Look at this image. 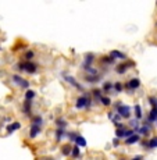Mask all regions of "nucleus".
Masks as SVG:
<instances>
[{
    "label": "nucleus",
    "mask_w": 157,
    "mask_h": 160,
    "mask_svg": "<svg viewBox=\"0 0 157 160\" xmlns=\"http://www.w3.org/2000/svg\"><path fill=\"white\" fill-rule=\"evenodd\" d=\"M92 104H93V99H92L91 93H84L82 96L76 98V100H75V109H78V110L86 109V110H89L92 107Z\"/></svg>",
    "instance_id": "1"
},
{
    "label": "nucleus",
    "mask_w": 157,
    "mask_h": 160,
    "mask_svg": "<svg viewBox=\"0 0 157 160\" xmlns=\"http://www.w3.org/2000/svg\"><path fill=\"white\" fill-rule=\"evenodd\" d=\"M114 107H115V113L121 117V118H124V120H129V118H131L132 109L128 106V104H124L122 102H117L114 104Z\"/></svg>",
    "instance_id": "2"
},
{
    "label": "nucleus",
    "mask_w": 157,
    "mask_h": 160,
    "mask_svg": "<svg viewBox=\"0 0 157 160\" xmlns=\"http://www.w3.org/2000/svg\"><path fill=\"white\" fill-rule=\"evenodd\" d=\"M15 68L21 72H27V74H35L38 71V64L32 63V61H21L15 66Z\"/></svg>",
    "instance_id": "3"
},
{
    "label": "nucleus",
    "mask_w": 157,
    "mask_h": 160,
    "mask_svg": "<svg viewBox=\"0 0 157 160\" xmlns=\"http://www.w3.org/2000/svg\"><path fill=\"white\" fill-rule=\"evenodd\" d=\"M11 81H13V84H15L18 88L25 89V91L29 89V81L25 78H22V77L18 75V74H13V75H11Z\"/></svg>",
    "instance_id": "4"
},
{
    "label": "nucleus",
    "mask_w": 157,
    "mask_h": 160,
    "mask_svg": "<svg viewBox=\"0 0 157 160\" xmlns=\"http://www.w3.org/2000/svg\"><path fill=\"white\" fill-rule=\"evenodd\" d=\"M63 77H64V81H66L68 85L74 87V88L76 89V91H79V92H85V87H84L82 84H79V82L76 81V79L74 78L72 75H68V74H63Z\"/></svg>",
    "instance_id": "5"
},
{
    "label": "nucleus",
    "mask_w": 157,
    "mask_h": 160,
    "mask_svg": "<svg viewBox=\"0 0 157 160\" xmlns=\"http://www.w3.org/2000/svg\"><path fill=\"white\" fill-rule=\"evenodd\" d=\"M124 88H125V91H128V92H135L136 89L140 88V79L136 78V77H132L129 81H127L124 84Z\"/></svg>",
    "instance_id": "6"
},
{
    "label": "nucleus",
    "mask_w": 157,
    "mask_h": 160,
    "mask_svg": "<svg viewBox=\"0 0 157 160\" xmlns=\"http://www.w3.org/2000/svg\"><path fill=\"white\" fill-rule=\"evenodd\" d=\"M132 66H135L134 61H125V63H120V64H117V67H115V72L120 74V75H122V74H125L129 68H132Z\"/></svg>",
    "instance_id": "7"
},
{
    "label": "nucleus",
    "mask_w": 157,
    "mask_h": 160,
    "mask_svg": "<svg viewBox=\"0 0 157 160\" xmlns=\"http://www.w3.org/2000/svg\"><path fill=\"white\" fill-rule=\"evenodd\" d=\"M136 134L134 130H131V128H124V130H115V138H118V139H127L129 138L131 135Z\"/></svg>",
    "instance_id": "8"
},
{
    "label": "nucleus",
    "mask_w": 157,
    "mask_h": 160,
    "mask_svg": "<svg viewBox=\"0 0 157 160\" xmlns=\"http://www.w3.org/2000/svg\"><path fill=\"white\" fill-rule=\"evenodd\" d=\"M150 131H152V124L146 120V121L143 122V125H140L139 130L136 131V134H139L140 137H147V135L150 134Z\"/></svg>",
    "instance_id": "9"
},
{
    "label": "nucleus",
    "mask_w": 157,
    "mask_h": 160,
    "mask_svg": "<svg viewBox=\"0 0 157 160\" xmlns=\"http://www.w3.org/2000/svg\"><path fill=\"white\" fill-rule=\"evenodd\" d=\"M22 113L25 116H28V117H32V102H29V100H24Z\"/></svg>",
    "instance_id": "10"
},
{
    "label": "nucleus",
    "mask_w": 157,
    "mask_h": 160,
    "mask_svg": "<svg viewBox=\"0 0 157 160\" xmlns=\"http://www.w3.org/2000/svg\"><path fill=\"white\" fill-rule=\"evenodd\" d=\"M109 56L113 58V60H127V54L125 53H122V52H120V50H111L109 53Z\"/></svg>",
    "instance_id": "11"
},
{
    "label": "nucleus",
    "mask_w": 157,
    "mask_h": 160,
    "mask_svg": "<svg viewBox=\"0 0 157 160\" xmlns=\"http://www.w3.org/2000/svg\"><path fill=\"white\" fill-rule=\"evenodd\" d=\"M21 128V122H18V121H13V122H10V124L6 127V131H7V134L10 135V134H13V132L15 131H18Z\"/></svg>",
    "instance_id": "12"
},
{
    "label": "nucleus",
    "mask_w": 157,
    "mask_h": 160,
    "mask_svg": "<svg viewBox=\"0 0 157 160\" xmlns=\"http://www.w3.org/2000/svg\"><path fill=\"white\" fill-rule=\"evenodd\" d=\"M41 131H42V127H39V125H33V124H31L29 138H31V139H35V138L38 137L39 134H41Z\"/></svg>",
    "instance_id": "13"
},
{
    "label": "nucleus",
    "mask_w": 157,
    "mask_h": 160,
    "mask_svg": "<svg viewBox=\"0 0 157 160\" xmlns=\"http://www.w3.org/2000/svg\"><path fill=\"white\" fill-rule=\"evenodd\" d=\"M93 61H95V54H93V53H88V54H85V57H84V63H82V67H92Z\"/></svg>",
    "instance_id": "14"
},
{
    "label": "nucleus",
    "mask_w": 157,
    "mask_h": 160,
    "mask_svg": "<svg viewBox=\"0 0 157 160\" xmlns=\"http://www.w3.org/2000/svg\"><path fill=\"white\" fill-rule=\"evenodd\" d=\"M140 141V135L139 134H134V135H131L129 138H127V139L124 141V143L125 145H135V143H138Z\"/></svg>",
    "instance_id": "15"
},
{
    "label": "nucleus",
    "mask_w": 157,
    "mask_h": 160,
    "mask_svg": "<svg viewBox=\"0 0 157 160\" xmlns=\"http://www.w3.org/2000/svg\"><path fill=\"white\" fill-rule=\"evenodd\" d=\"M100 79H101L100 74H99V75H85L84 77V81L88 82V84H97Z\"/></svg>",
    "instance_id": "16"
},
{
    "label": "nucleus",
    "mask_w": 157,
    "mask_h": 160,
    "mask_svg": "<svg viewBox=\"0 0 157 160\" xmlns=\"http://www.w3.org/2000/svg\"><path fill=\"white\" fill-rule=\"evenodd\" d=\"M91 96H92V99L93 100H97V102H99L100 98L103 96V92H101L100 88H93L92 89V92H91Z\"/></svg>",
    "instance_id": "17"
},
{
    "label": "nucleus",
    "mask_w": 157,
    "mask_h": 160,
    "mask_svg": "<svg viewBox=\"0 0 157 160\" xmlns=\"http://www.w3.org/2000/svg\"><path fill=\"white\" fill-rule=\"evenodd\" d=\"M75 146H78V148H86L88 146V142H86V139L84 137H82V135H79L78 134V137H76V139H75Z\"/></svg>",
    "instance_id": "18"
},
{
    "label": "nucleus",
    "mask_w": 157,
    "mask_h": 160,
    "mask_svg": "<svg viewBox=\"0 0 157 160\" xmlns=\"http://www.w3.org/2000/svg\"><path fill=\"white\" fill-rule=\"evenodd\" d=\"M71 150H72V145L71 143H66V145L61 146V155L63 156H71Z\"/></svg>",
    "instance_id": "19"
},
{
    "label": "nucleus",
    "mask_w": 157,
    "mask_h": 160,
    "mask_svg": "<svg viewBox=\"0 0 157 160\" xmlns=\"http://www.w3.org/2000/svg\"><path fill=\"white\" fill-rule=\"evenodd\" d=\"M66 134H67L66 130H60V128H57L56 132H54V138H56L57 142H60L63 138H66Z\"/></svg>",
    "instance_id": "20"
},
{
    "label": "nucleus",
    "mask_w": 157,
    "mask_h": 160,
    "mask_svg": "<svg viewBox=\"0 0 157 160\" xmlns=\"http://www.w3.org/2000/svg\"><path fill=\"white\" fill-rule=\"evenodd\" d=\"M35 98H36V92L35 91H32V89H28V91H25V95H24V99H25V100H29V102H32Z\"/></svg>",
    "instance_id": "21"
},
{
    "label": "nucleus",
    "mask_w": 157,
    "mask_h": 160,
    "mask_svg": "<svg viewBox=\"0 0 157 160\" xmlns=\"http://www.w3.org/2000/svg\"><path fill=\"white\" fill-rule=\"evenodd\" d=\"M54 124H56V127H57V128H60V130H66L67 125H68V122H67L64 118H56Z\"/></svg>",
    "instance_id": "22"
},
{
    "label": "nucleus",
    "mask_w": 157,
    "mask_h": 160,
    "mask_svg": "<svg viewBox=\"0 0 157 160\" xmlns=\"http://www.w3.org/2000/svg\"><path fill=\"white\" fill-rule=\"evenodd\" d=\"M111 91H113V82L106 81L103 84V87H101V92H103V93H110Z\"/></svg>",
    "instance_id": "23"
},
{
    "label": "nucleus",
    "mask_w": 157,
    "mask_h": 160,
    "mask_svg": "<svg viewBox=\"0 0 157 160\" xmlns=\"http://www.w3.org/2000/svg\"><path fill=\"white\" fill-rule=\"evenodd\" d=\"M156 120H157V109L155 107V109L150 110L149 116H147V121H149L150 124H152V122H156Z\"/></svg>",
    "instance_id": "24"
},
{
    "label": "nucleus",
    "mask_w": 157,
    "mask_h": 160,
    "mask_svg": "<svg viewBox=\"0 0 157 160\" xmlns=\"http://www.w3.org/2000/svg\"><path fill=\"white\" fill-rule=\"evenodd\" d=\"M82 70L86 72V75H99V71H97L93 66L92 67H82Z\"/></svg>",
    "instance_id": "25"
},
{
    "label": "nucleus",
    "mask_w": 157,
    "mask_h": 160,
    "mask_svg": "<svg viewBox=\"0 0 157 160\" xmlns=\"http://www.w3.org/2000/svg\"><path fill=\"white\" fill-rule=\"evenodd\" d=\"M100 63L104 64V66H113V64L115 63V60H113L110 56H104V57L100 58Z\"/></svg>",
    "instance_id": "26"
},
{
    "label": "nucleus",
    "mask_w": 157,
    "mask_h": 160,
    "mask_svg": "<svg viewBox=\"0 0 157 160\" xmlns=\"http://www.w3.org/2000/svg\"><path fill=\"white\" fill-rule=\"evenodd\" d=\"M71 156L74 159H81L82 158V153H81V149L78 146H72V150H71Z\"/></svg>",
    "instance_id": "27"
},
{
    "label": "nucleus",
    "mask_w": 157,
    "mask_h": 160,
    "mask_svg": "<svg viewBox=\"0 0 157 160\" xmlns=\"http://www.w3.org/2000/svg\"><path fill=\"white\" fill-rule=\"evenodd\" d=\"M134 110H135V118H136V120H140V118H142V117H143V113H142V107H140V104H135Z\"/></svg>",
    "instance_id": "28"
},
{
    "label": "nucleus",
    "mask_w": 157,
    "mask_h": 160,
    "mask_svg": "<svg viewBox=\"0 0 157 160\" xmlns=\"http://www.w3.org/2000/svg\"><path fill=\"white\" fill-rule=\"evenodd\" d=\"M99 103H100V104H103V106H106V107H109V106H111L113 100H111V99H110V98H109V96H104V95H103V96H101V98H100Z\"/></svg>",
    "instance_id": "29"
},
{
    "label": "nucleus",
    "mask_w": 157,
    "mask_h": 160,
    "mask_svg": "<svg viewBox=\"0 0 157 160\" xmlns=\"http://www.w3.org/2000/svg\"><path fill=\"white\" fill-rule=\"evenodd\" d=\"M156 148H157V135L152 137L147 141V149H156Z\"/></svg>",
    "instance_id": "30"
},
{
    "label": "nucleus",
    "mask_w": 157,
    "mask_h": 160,
    "mask_svg": "<svg viewBox=\"0 0 157 160\" xmlns=\"http://www.w3.org/2000/svg\"><path fill=\"white\" fill-rule=\"evenodd\" d=\"M32 124L33 125H39V127H42L43 124V117L36 114V116H32Z\"/></svg>",
    "instance_id": "31"
},
{
    "label": "nucleus",
    "mask_w": 157,
    "mask_h": 160,
    "mask_svg": "<svg viewBox=\"0 0 157 160\" xmlns=\"http://www.w3.org/2000/svg\"><path fill=\"white\" fill-rule=\"evenodd\" d=\"M113 89H114V92L115 93H121L122 91H124V84H122V82H114V84H113Z\"/></svg>",
    "instance_id": "32"
},
{
    "label": "nucleus",
    "mask_w": 157,
    "mask_h": 160,
    "mask_svg": "<svg viewBox=\"0 0 157 160\" xmlns=\"http://www.w3.org/2000/svg\"><path fill=\"white\" fill-rule=\"evenodd\" d=\"M129 125H131V130H134L135 132H136L138 130H139V127H140V122H139V120L134 118V120L129 121Z\"/></svg>",
    "instance_id": "33"
},
{
    "label": "nucleus",
    "mask_w": 157,
    "mask_h": 160,
    "mask_svg": "<svg viewBox=\"0 0 157 160\" xmlns=\"http://www.w3.org/2000/svg\"><path fill=\"white\" fill-rule=\"evenodd\" d=\"M33 57H35V52L33 50H27L24 53V61H32Z\"/></svg>",
    "instance_id": "34"
},
{
    "label": "nucleus",
    "mask_w": 157,
    "mask_h": 160,
    "mask_svg": "<svg viewBox=\"0 0 157 160\" xmlns=\"http://www.w3.org/2000/svg\"><path fill=\"white\" fill-rule=\"evenodd\" d=\"M76 137H78V134H76V132H72V131H70V132H67V134H66V138H68V142L70 143L75 142Z\"/></svg>",
    "instance_id": "35"
},
{
    "label": "nucleus",
    "mask_w": 157,
    "mask_h": 160,
    "mask_svg": "<svg viewBox=\"0 0 157 160\" xmlns=\"http://www.w3.org/2000/svg\"><path fill=\"white\" fill-rule=\"evenodd\" d=\"M149 103H150V106H152V109L157 107V98L156 96H149Z\"/></svg>",
    "instance_id": "36"
},
{
    "label": "nucleus",
    "mask_w": 157,
    "mask_h": 160,
    "mask_svg": "<svg viewBox=\"0 0 157 160\" xmlns=\"http://www.w3.org/2000/svg\"><path fill=\"white\" fill-rule=\"evenodd\" d=\"M113 146H120V139L118 138H114V139H113Z\"/></svg>",
    "instance_id": "37"
},
{
    "label": "nucleus",
    "mask_w": 157,
    "mask_h": 160,
    "mask_svg": "<svg viewBox=\"0 0 157 160\" xmlns=\"http://www.w3.org/2000/svg\"><path fill=\"white\" fill-rule=\"evenodd\" d=\"M131 160H145V159H143L142 155H136V156H134V158H132Z\"/></svg>",
    "instance_id": "38"
},
{
    "label": "nucleus",
    "mask_w": 157,
    "mask_h": 160,
    "mask_svg": "<svg viewBox=\"0 0 157 160\" xmlns=\"http://www.w3.org/2000/svg\"><path fill=\"white\" fill-rule=\"evenodd\" d=\"M113 114H114V112H109V113H107V117H109V120L113 118Z\"/></svg>",
    "instance_id": "39"
},
{
    "label": "nucleus",
    "mask_w": 157,
    "mask_h": 160,
    "mask_svg": "<svg viewBox=\"0 0 157 160\" xmlns=\"http://www.w3.org/2000/svg\"><path fill=\"white\" fill-rule=\"evenodd\" d=\"M142 146L145 149H147V141H142Z\"/></svg>",
    "instance_id": "40"
},
{
    "label": "nucleus",
    "mask_w": 157,
    "mask_h": 160,
    "mask_svg": "<svg viewBox=\"0 0 157 160\" xmlns=\"http://www.w3.org/2000/svg\"><path fill=\"white\" fill-rule=\"evenodd\" d=\"M118 160H125V159H124V158H120V159H118Z\"/></svg>",
    "instance_id": "41"
},
{
    "label": "nucleus",
    "mask_w": 157,
    "mask_h": 160,
    "mask_svg": "<svg viewBox=\"0 0 157 160\" xmlns=\"http://www.w3.org/2000/svg\"><path fill=\"white\" fill-rule=\"evenodd\" d=\"M156 124H157V120H156Z\"/></svg>",
    "instance_id": "42"
},
{
    "label": "nucleus",
    "mask_w": 157,
    "mask_h": 160,
    "mask_svg": "<svg viewBox=\"0 0 157 160\" xmlns=\"http://www.w3.org/2000/svg\"><path fill=\"white\" fill-rule=\"evenodd\" d=\"M156 25H157V22H156Z\"/></svg>",
    "instance_id": "43"
}]
</instances>
